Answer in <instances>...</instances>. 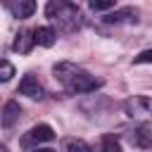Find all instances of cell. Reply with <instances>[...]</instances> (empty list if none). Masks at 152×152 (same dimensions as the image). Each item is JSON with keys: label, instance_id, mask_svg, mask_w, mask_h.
<instances>
[{"label": "cell", "instance_id": "e0dca14e", "mask_svg": "<svg viewBox=\"0 0 152 152\" xmlns=\"http://www.w3.org/2000/svg\"><path fill=\"white\" fill-rule=\"evenodd\" d=\"M33 152H55V150H48V147H43V150H38V147H36Z\"/></svg>", "mask_w": 152, "mask_h": 152}, {"label": "cell", "instance_id": "3957f363", "mask_svg": "<svg viewBox=\"0 0 152 152\" xmlns=\"http://www.w3.org/2000/svg\"><path fill=\"white\" fill-rule=\"evenodd\" d=\"M124 112L133 121H150L152 119V97L147 95H133L124 102Z\"/></svg>", "mask_w": 152, "mask_h": 152}, {"label": "cell", "instance_id": "4fadbf2b", "mask_svg": "<svg viewBox=\"0 0 152 152\" xmlns=\"http://www.w3.org/2000/svg\"><path fill=\"white\" fill-rule=\"evenodd\" d=\"M100 150H102V152H121L119 138H116V135H112V133L102 135V140H100Z\"/></svg>", "mask_w": 152, "mask_h": 152}, {"label": "cell", "instance_id": "9a60e30c", "mask_svg": "<svg viewBox=\"0 0 152 152\" xmlns=\"http://www.w3.org/2000/svg\"><path fill=\"white\" fill-rule=\"evenodd\" d=\"M88 5L97 12H104V10H112L116 5V0H88Z\"/></svg>", "mask_w": 152, "mask_h": 152}, {"label": "cell", "instance_id": "7c38bea8", "mask_svg": "<svg viewBox=\"0 0 152 152\" xmlns=\"http://www.w3.org/2000/svg\"><path fill=\"white\" fill-rule=\"evenodd\" d=\"M64 152H90V145L81 138H64Z\"/></svg>", "mask_w": 152, "mask_h": 152}, {"label": "cell", "instance_id": "ba28073f", "mask_svg": "<svg viewBox=\"0 0 152 152\" xmlns=\"http://www.w3.org/2000/svg\"><path fill=\"white\" fill-rule=\"evenodd\" d=\"M36 45V38H33V31L31 28H21L17 36H14V43H12V50L19 52V55H28L31 48Z\"/></svg>", "mask_w": 152, "mask_h": 152}, {"label": "cell", "instance_id": "52a82bcc", "mask_svg": "<svg viewBox=\"0 0 152 152\" xmlns=\"http://www.w3.org/2000/svg\"><path fill=\"white\" fill-rule=\"evenodd\" d=\"M2 5L17 17V19H28L36 12V0H2Z\"/></svg>", "mask_w": 152, "mask_h": 152}, {"label": "cell", "instance_id": "6da1fadb", "mask_svg": "<svg viewBox=\"0 0 152 152\" xmlns=\"http://www.w3.org/2000/svg\"><path fill=\"white\" fill-rule=\"evenodd\" d=\"M55 78L62 83V88L71 95H81V93H95L97 88H102V78L90 76L83 66L74 64V62H59L52 69Z\"/></svg>", "mask_w": 152, "mask_h": 152}, {"label": "cell", "instance_id": "8992f818", "mask_svg": "<svg viewBox=\"0 0 152 152\" xmlns=\"http://www.w3.org/2000/svg\"><path fill=\"white\" fill-rule=\"evenodd\" d=\"M138 17H140V12L135 7H124V10H116V12L107 14V17H102V19L109 26H119V24H135Z\"/></svg>", "mask_w": 152, "mask_h": 152}, {"label": "cell", "instance_id": "7a4b0ae2", "mask_svg": "<svg viewBox=\"0 0 152 152\" xmlns=\"http://www.w3.org/2000/svg\"><path fill=\"white\" fill-rule=\"evenodd\" d=\"M45 17L62 33H74L83 26V12L71 0H50L45 5Z\"/></svg>", "mask_w": 152, "mask_h": 152}, {"label": "cell", "instance_id": "8fae6325", "mask_svg": "<svg viewBox=\"0 0 152 152\" xmlns=\"http://www.w3.org/2000/svg\"><path fill=\"white\" fill-rule=\"evenodd\" d=\"M33 38H36V43H38V45H43V48H52V45H55L57 33H55L52 28H48V26H38V28L33 31Z\"/></svg>", "mask_w": 152, "mask_h": 152}, {"label": "cell", "instance_id": "ac0fdd59", "mask_svg": "<svg viewBox=\"0 0 152 152\" xmlns=\"http://www.w3.org/2000/svg\"><path fill=\"white\" fill-rule=\"evenodd\" d=\"M0 152H10V150H7V147H5V145H0Z\"/></svg>", "mask_w": 152, "mask_h": 152}, {"label": "cell", "instance_id": "2e32d148", "mask_svg": "<svg viewBox=\"0 0 152 152\" xmlns=\"http://www.w3.org/2000/svg\"><path fill=\"white\" fill-rule=\"evenodd\" d=\"M133 64H152V50H142L138 57H133Z\"/></svg>", "mask_w": 152, "mask_h": 152}, {"label": "cell", "instance_id": "277c9868", "mask_svg": "<svg viewBox=\"0 0 152 152\" xmlns=\"http://www.w3.org/2000/svg\"><path fill=\"white\" fill-rule=\"evenodd\" d=\"M50 140H55V131H52L48 124H38V126H33L28 133H24V138H21V147H33V145L50 142Z\"/></svg>", "mask_w": 152, "mask_h": 152}, {"label": "cell", "instance_id": "9c48e42d", "mask_svg": "<svg viewBox=\"0 0 152 152\" xmlns=\"http://www.w3.org/2000/svg\"><path fill=\"white\" fill-rule=\"evenodd\" d=\"M128 142L133 147H140V150H150L152 147V131L147 126H138L128 133Z\"/></svg>", "mask_w": 152, "mask_h": 152}, {"label": "cell", "instance_id": "5b68a950", "mask_svg": "<svg viewBox=\"0 0 152 152\" xmlns=\"http://www.w3.org/2000/svg\"><path fill=\"white\" fill-rule=\"evenodd\" d=\"M19 93L31 97V100H43L45 97V88L40 86V81L33 76V74H26L21 81H19Z\"/></svg>", "mask_w": 152, "mask_h": 152}, {"label": "cell", "instance_id": "5bb4252c", "mask_svg": "<svg viewBox=\"0 0 152 152\" xmlns=\"http://www.w3.org/2000/svg\"><path fill=\"white\" fill-rule=\"evenodd\" d=\"M12 76H14V66H12V62L0 59V83H7Z\"/></svg>", "mask_w": 152, "mask_h": 152}, {"label": "cell", "instance_id": "30bf717a", "mask_svg": "<svg viewBox=\"0 0 152 152\" xmlns=\"http://www.w3.org/2000/svg\"><path fill=\"white\" fill-rule=\"evenodd\" d=\"M19 114H21L19 102H14V100L5 102V107H2V112H0V126H2V128H12V126L19 121Z\"/></svg>", "mask_w": 152, "mask_h": 152}]
</instances>
